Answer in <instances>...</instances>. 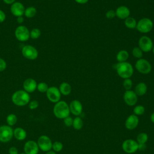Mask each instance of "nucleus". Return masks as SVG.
<instances>
[{
	"label": "nucleus",
	"mask_w": 154,
	"mask_h": 154,
	"mask_svg": "<svg viewBox=\"0 0 154 154\" xmlns=\"http://www.w3.org/2000/svg\"><path fill=\"white\" fill-rule=\"evenodd\" d=\"M117 75L123 79L130 78L134 73V68L132 64L127 61L117 63L114 65Z\"/></svg>",
	"instance_id": "f257e3e1"
},
{
	"label": "nucleus",
	"mask_w": 154,
	"mask_h": 154,
	"mask_svg": "<svg viewBox=\"0 0 154 154\" xmlns=\"http://www.w3.org/2000/svg\"><path fill=\"white\" fill-rule=\"evenodd\" d=\"M53 112L54 116L60 119H64L69 116L70 109L67 102L64 100H60L55 103L53 108Z\"/></svg>",
	"instance_id": "f03ea898"
},
{
	"label": "nucleus",
	"mask_w": 154,
	"mask_h": 154,
	"mask_svg": "<svg viewBox=\"0 0 154 154\" xmlns=\"http://www.w3.org/2000/svg\"><path fill=\"white\" fill-rule=\"evenodd\" d=\"M12 102L19 106H25L29 103L30 96L24 90H19L15 91L11 96Z\"/></svg>",
	"instance_id": "7ed1b4c3"
},
{
	"label": "nucleus",
	"mask_w": 154,
	"mask_h": 154,
	"mask_svg": "<svg viewBox=\"0 0 154 154\" xmlns=\"http://www.w3.org/2000/svg\"><path fill=\"white\" fill-rule=\"evenodd\" d=\"M153 23L151 19L147 17L141 19L137 22L136 29L141 33H148L152 31Z\"/></svg>",
	"instance_id": "20e7f679"
},
{
	"label": "nucleus",
	"mask_w": 154,
	"mask_h": 154,
	"mask_svg": "<svg viewBox=\"0 0 154 154\" xmlns=\"http://www.w3.org/2000/svg\"><path fill=\"white\" fill-rule=\"evenodd\" d=\"M13 137V129L8 125H2L0 126V141L7 143Z\"/></svg>",
	"instance_id": "39448f33"
},
{
	"label": "nucleus",
	"mask_w": 154,
	"mask_h": 154,
	"mask_svg": "<svg viewBox=\"0 0 154 154\" xmlns=\"http://www.w3.org/2000/svg\"><path fill=\"white\" fill-rule=\"evenodd\" d=\"M135 67L137 71L142 74H148L152 70V66L149 61L143 58L136 61Z\"/></svg>",
	"instance_id": "423d86ee"
},
{
	"label": "nucleus",
	"mask_w": 154,
	"mask_h": 154,
	"mask_svg": "<svg viewBox=\"0 0 154 154\" xmlns=\"http://www.w3.org/2000/svg\"><path fill=\"white\" fill-rule=\"evenodd\" d=\"M37 143L39 149H40L42 151L48 152L52 149L53 143L48 136L43 135L38 137Z\"/></svg>",
	"instance_id": "0eeeda50"
},
{
	"label": "nucleus",
	"mask_w": 154,
	"mask_h": 154,
	"mask_svg": "<svg viewBox=\"0 0 154 154\" xmlns=\"http://www.w3.org/2000/svg\"><path fill=\"white\" fill-rule=\"evenodd\" d=\"M122 147L123 150L129 154L134 153L138 150V143L136 140L132 139L125 140L122 144Z\"/></svg>",
	"instance_id": "6e6552de"
},
{
	"label": "nucleus",
	"mask_w": 154,
	"mask_h": 154,
	"mask_svg": "<svg viewBox=\"0 0 154 154\" xmlns=\"http://www.w3.org/2000/svg\"><path fill=\"white\" fill-rule=\"evenodd\" d=\"M14 35L17 40L20 42L27 41L29 38V31L28 28L24 25L17 26L14 31Z\"/></svg>",
	"instance_id": "1a4fd4ad"
},
{
	"label": "nucleus",
	"mask_w": 154,
	"mask_h": 154,
	"mask_svg": "<svg viewBox=\"0 0 154 154\" xmlns=\"http://www.w3.org/2000/svg\"><path fill=\"white\" fill-rule=\"evenodd\" d=\"M22 55L26 59L30 60H35L38 55V52L35 48L32 45H25L22 49Z\"/></svg>",
	"instance_id": "9d476101"
},
{
	"label": "nucleus",
	"mask_w": 154,
	"mask_h": 154,
	"mask_svg": "<svg viewBox=\"0 0 154 154\" xmlns=\"http://www.w3.org/2000/svg\"><path fill=\"white\" fill-rule=\"evenodd\" d=\"M138 47L144 52H149L153 46L152 39L146 35L141 37L138 40Z\"/></svg>",
	"instance_id": "9b49d317"
},
{
	"label": "nucleus",
	"mask_w": 154,
	"mask_h": 154,
	"mask_svg": "<svg viewBox=\"0 0 154 154\" xmlns=\"http://www.w3.org/2000/svg\"><path fill=\"white\" fill-rule=\"evenodd\" d=\"M46 94L48 100L52 103H55L60 100L61 94L58 88L55 86L49 87L47 91L46 92Z\"/></svg>",
	"instance_id": "f8f14e48"
},
{
	"label": "nucleus",
	"mask_w": 154,
	"mask_h": 154,
	"mask_svg": "<svg viewBox=\"0 0 154 154\" xmlns=\"http://www.w3.org/2000/svg\"><path fill=\"white\" fill-rule=\"evenodd\" d=\"M123 99L126 105L132 106L136 105L138 100V96L131 90H126L123 95Z\"/></svg>",
	"instance_id": "ddd939ff"
},
{
	"label": "nucleus",
	"mask_w": 154,
	"mask_h": 154,
	"mask_svg": "<svg viewBox=\"0 0 154 154\" xmlns=\"http://www.w3.org/2000/svg\"><path fill=\"white\" fill-rule=\"evenodd\" d=\"M23 150L26 154H38L39 148L37 142L33 140H29L25 143Z\"/></svg>",
	"instance_id": "4468645a"
},
{
	"label": "nucleus",
	"mask_w": 154,
	"mask_h": 154,
	"mask_svg": "<svg viewBox=\"0 0 154 154\" xmlns=\"http://www.w3.org/2000/svg\"><path fill=\"white\" fill-rule=\"evenodd\" d=\"M139 123V119L135 114H131L125 120V126L128 130H133L135 129Z\"/></svg>",
	"instance_id": "2eb2a0df"
},
{
	"label": "nucleus",
	"mask_w": 154,
	"mask_h": 154,
	"mask_svg": "<svg viewBox=\"0 0 154 154\" xmlns=\"http://www.w3.org/2000/svg\"><path fill=\"white\" fill-rule=\"evenodd\" d=\"M69 106L70 112L74 116H78L82 112V109H83L82 105L81 102L78 100H73L72 101H71Z\"/></svg>",
	"instance_id": "dca6fc26"
},
{
	"label": "nucleus",
	"mask_w": 154,
	"mask_h": 154,
	"mask_svg": "<svg viewBox=\"0 0 154 154\" xmlns=\"http://www.w3.org/2000/svg\"><path fill=\"white\" fill-rule=\"evenodd\" d=\"M25 10L24 5L20 2H15L11 5L10 11L14 16H22L24 14Z\"/></svg>",
	"instance_id": "f3484780"
},
{
	"label": "nucleus",
	"mask_w": 154,
	"mask_h": 154,
	"mask_svg": "<svg viewBox=\"0 0 154 154\" xmlns=\"http://www.w3.org/2000/svg\"><path fill=\"white\" fill-rule=\"evenodd\" d=\"M37 84L32 78L26 79L23 83V90L27 93H32L37 89Z\"/></svg>",
	"instance_id": "a211bd4d"
},
{
	"label": "nucleus",
	"mask_w": 154,
	"mask_h": 154,
	"mask_svg": "<svg viewBox=\"0 0 154 154\" xmlns=\"http://www.w3.org/2000/svg\"><path fill=\"white\" fill-rule=\"evenodd\" d=\"M116 16L120 19H126L127 17H129L131 11L128 7L125 5L119 6L116 10Z\"/></svg>",
	"instance_id": "6ab92c4d"
},
{
	"label": "nucleus",
	"mask_w": 154,
	"mask_h": 154,
	"mask_svg": "<svg viewBox=\"0 0 154 154\" xmlns=\"http://www.w3.org/2000/svg\"><path fill=\"white\" fill-rule=\"evenodd\" d=\"M13 137L19 141H23L26 137V132L22 128L17 127L13 130Z\"/></svg>",
	"instance_id": "aec40b11"
},
{
	"label": "nucleus",
	"mask_w": 154,
	"mask_h": 154,
	"mask_svg": "<svg viewBox=\"0 0 154 154\" xmlns=\"http://www.w3.org/2000/svg\"><path fill=\"white\" fill-rule=\"evenodd\" d=\"M147 91V85L143 82H139L135 87L134 92L138 96H141L144 95Z\"/></svg>",
	"instance_id": "412c9836"
},
{
	"label": "nucleus",
	"mask_w": 154,
	"mask_h": 154,
	"mask_svg": "<svg viewBox=\"0 0 154 154\" xmlns=\"http://www.w3.org/2000/svg\"><path fill=\"white\" fill-rule=\"evenodd\" d=\"M58 89L61 94L64 96H67L71 93L72 87L68 82H63L60 85Z\"/></svg>",
	"instance_id": "4be33fe9"
},
{
	"label": "nucleus",
	"mask_w": 154,
	"mask_h": 154,
	"mask_svg": "<svg viewBox=\"0 0 154 154\" xmlns=\"http://www.w3.org/2000/svg\"><path fill=\"white\" fill-rule=\"evenodd\" d=\"M129 58V53L126 50H120L116 55V60L119 63L126 61Z\"/></svg>",
	"instance_id": "5701e85b"
},
{
	"label": "nucleus",
	"mask_w": 154,
	"mask_h": 154,
	"mask_svg": "<svg viewBox=\"0 0 154 154\" xmlns=\"http://www.w3.org/2000/svg\"><path fill=\"white\" fill-rule=\"evenodd\" d=\"M137 22L135 18L132 17H128L125 19V25L129 29H135L137 26Z\"/></svg>",
	"instance_id": "b1692460"
},
{
	"label": "nucleus",
	"mask_w": 154,
	"mask_h": 154,
	"mask_svg": "<svg viewBox=\"0 0 154 154\" xmlns=\"http://www.w3.org/2000/svg\"><path fill=\"white\" fill-rule=\"evenodd\" d=\"M84 125V122L82 119L78 116H76L73 120L72 126L75 130H80L82 129Z\"/></svg>",
	"instance_id": "393cba45"
},
{
	"label": "nucleus",
	"mask_w": 154,
	"mask_h": 154,
	"mask_svg": "<svg viewBox=\"0 0 154 154\" xmlns=\"http://www.w3.org/2000/svg\"><path fill=\"white\" fill-rule=\"evenodd\" d=\"M37 13V10L34 7L30 6L25 8V12H24V15L25 17L28 18H32L34 17Z\"/></svg>",
	"instance_id": "a878e982"
},
{
	"label": "nucleus",
	"mask_w": 154,
	"mask_h": 154,
	"mask_svg": "<svg viewBox=\"0 0 154 154\" xmlns=\"http://www.w3.org/2000/svg\"><path fill=\"white\" fill-rule=\"evenodd\" d=\"M17 120V116L14 114H10L7 116L6 122L8 126H13L14 125Z\"/></svg>",
	"instance_id": "bb28decb"
},
{
	"label": "nucleus",
	"mask_w": 154,
	"mask_h": 154,
	"mask_svg": "<svg viewBox=\"0 0 154 154\" xmlns=\"http://www.w3.org/2000/svg\"><path fill=\"white\" fill-rule=\"evenodd\" d=\"M136 141L138 144H146L148 141V135L145 132H141L137 135Z\"/></svg>",
	"instance_id": "cd10ccee"
},
{
	"label": "nucleus",
	"mask_w": 154,
	"mask_h": 154,
	"mask_svg": "<svg viewBox=\"0 0 154 154\" xmlns=\"http://www.w3.org/2000/svg\"><path fill=\"white\" fill-rule=\"evenodd\" d=\"M144 111H145V108L141 105H137L134 108V114L137 116L143 115L144 113Z\"/></svg>",
	"instance_id": "c85d7f7f"
},
{
	"label": "nucleus",
	"mask_w": 154,
	"mask_h": 154,
	"mask_svg": "<svg viewBox=\"0 0 154 154\" xmlns=\"http://www.w3.org/2000/svg\"><path fill=\"white\" fill-rule=\"evenodd\" d=\"M143 51L139 47H135L132 49V55L138 59H140L143 57Z\"/></svg>",
	"instance_id": "c756f323"
},
{
	"label": "nucleus",
	"mask_w": 154,
	"mask_h": 154,
	"mask_svg": "<svg viewBox=\"0 0 154 154\" xmlns=\"http://www.w3.org/2000/svg\"><path fill=\"white\" fill-rule=\"evenodd\" d=\"M41 35V31L38 28H33L29 31V36L32 39L38 38Z\"/></svg>",
	"instance_id": "7c9ffc66"
},
{
	"label": "nucleus",
	"mask_w": 154,
	"mask_h": 154,
	"mask_svg": "<svg viewBox=\"0 0 154 154\" xmlns=\"http://www.w3.org/2000/svg\"><path fill=\"white\" fill-rule=\"evenodd\" d=\"M63 148V144L60 141H55L52 143V149L55 152H59L62 150Z\"/></svg>",
	"instance_id": "2f4dec72"
},
{
	"label": "nucleus",
	"mask_w": 154,
	"mask_h": 154,
	"mask_svg": "<svg viewBox=\"0 0 154 154\" xmlns=\"http://www.w3.org/2000/svg\"><path fill=\"white\" fill-rule=\"evenodd\" d=\"M48 88H49V87H48V84L44 82H41L38 83L37 86V89L40 93H46L47 91Z\"/></svg>",
	"instance_id": "473e14b6"
},
{
	"label": "nucleus",
	"mask_w": 154,
	"mask_h": 154,
	"mask_svg": "<svg viewBox=\"0 0 154 154\" xmlns=\"http://www.w3.org/2000/svg\"><path fill=\"white\" fill-rule=\"evenodd\" d=\"M123 86L126 90H130L132 87V81L130 78L124 79Z\"/></svg>",
	"instance_id": "72a5a7b5"
},
{
	"label": "nucleus",
	"mask_w": 154,
	"mask_h": 154,
	"mask_svg": "<svg viewBox=\"0 0 154 154\" xmlns=\"http://www.w3.org/2000/svg\"><path fill=\"white\" fill-rule=\"evenodd\" d=\"M63 120H64V125H65L66 126H67V127L72 126L73 119L71 117L68 116V117L64 118Z\"/></svg>",
	"instance_id": "f704fd0d"
},
{
	"label": "nucleus",
	"mask_w": 154,
	"mask_h": 154,
	"mask_svg": "<svg viewBox=\"0 0 154 154\" xmlns=\"http://www.w3.org/2000/svg\"><path fill=\"white\" fill-rule=\"evenodd\" d=\"M105 16L107 19H113L114 17H115L116 16V11L113 10H109L106 12Z\"/></svg>",
	"instance_id": "c9c22d12"
},
{
	"label": "nucleus",
	"mask_w": 154,
	"mask_h": 154,
	"mask_svg": "<svg viewBox=\"0 0 154 154\" xmlns=\"http://www.w3.org/2000/svg\"><path fill=\"white\" fill-rule=\"evenodd\" d=\"M38 106V102L36 100L30 101L28 103V107L31 109H35Z\"/></svg>",
	"instance_id": "e433bc0d"
},
{
	"label": "nucleus",
	"mask_w": 154,
	"mask_h": 154,
	"mask_svg": "<svg viewBox=\"0 0 154 154\" xmlns=\"http://www.w3.org/2000/svg\"><path fill=\"white\" fill-rule=\"evenodd\" d=\"M6 67H7V63L5 61L4 59L0 58V72L5 70Z\"/></svg>",
	"instance_id": "4c0bfd02"
},
{
	"label": "nucleus",
	"mask_w": 154,
	"mask_h": 154,
	"mask_svg": "<svg viewBox=\"0 0 154 154\" xmlns=\"http://www.w3.org/2000/svg\"><path fill=\"white\" fill-rule=\"evenodd\" d=\"M9 154H19L17 149L16 147H11L8 149Z\"/></svg>",
	"instance_id": "58836bf2"
},
{
	"label": "nucleus",
	"mask_w": 154,
	"mask_h": 154,
	"mask_svg": "<svg viewBox=\"0 0 154 154\" xmlns=\"http://www.w3.org/2000/svg\"><path fill=\"white\" fill-rule=\"evenodd\" d=\"M5 18L6 16L5 13L2 10H0V23H2L5 20Z\"/></svg>",
	"instance_id": "ea45409f"
},
{
	"label": "nucleus",
	"mask_w": 154,
	"mask_h": 154,
	"mask_svg": "<svg viewBox=\"0 0 154 154\" xmlns=\"http://www.w3.org/2000/svg\"><path fill=\"white\" fill-rule=\"evenodd\" d=\"M3 2L6 4H8V5H11L13 4L14 2H16V0H2Z\"/></svg>",
	"instance_id": "a19ab883"
},
{
	"label": "nucleus",
	"mask_w": 154,
	"mask_h": 154,
	"mask_svg": "<svg viewBox=\"0 0 154 154\" xmlns=\"http://www.w3.org/2000/svg\"><path fill=\"white\" fill-rule=\"evenodd\" d=\"M146 147V144H138V150H144Z\"/></svg>",
	"instance_id": "79ce46f5"
},
{
	"label": "nucleus",
	"mask_w": 154,
	"mask_h": 154,
	"mask_svg": "<svg viewBox=\"0 0 154 154\" xmlns=\"http://www.w3.org/2000/svg\"><path fill=\"white\" fill-rule=\"evenodd\" d=\"M76 2H77L78 4H86L87 2H88V1L89 0H74Z\"/></svg>",
	"instance_id": "37998d69"
},
{
	"label": "nucleus",
	"mask_w": 154,
	"mask_h": 154,
	"mask_svg": "<svg viewBox=\"0 0 154 154\" xmlns=\"http://www.w3.org/2000/svg\"><path fill=\"white\" fill-rule=\"evenodd\" d=\"M17 22L19 23H22L23 22V17L22 16L17 17Z\"/></svg>",
	"instance_id": "c03bdc74"
},
{
	"label": "nucleus",
	"mask_w": 154,
	"mask_h": 154,
	"mask_svg": "<svg viewBox=\"0 0 154 154\" xmlns=\"http://www.w3.org/2000/svg\"><path fill=\"white\" fill-rule=\"evenodd\" d=\"M150 121L154 123V112L153 113H152V114L150 115Z\"/></svg>",
	"instance_id": "a18cd8bd"
},
{
	"label": "nucleus",
	"mask_w": 154,
	"mask_h": 154,
	"mask_svg": "<svg viewBox=\"0 0 154 154\" xmlns=\"http://www.w3.org/2000/svg\"><path fill=\"white\" fill-rule=\"evenodd\" d=\"M46 154H56V153H55V152H54V150H49V151H48V152H46Z\"/></svg>",
	"instance_id": "49530a36"
},
{
	"label": "nucleus",
	"mask_w": 154,
	"mask_h": 154,
	"mask_svg": "<svg viewBox=\"0 0 154 154\" xmlns=\"http://www.w3.org/2000/svg\"><path fill=\"white\" fill-rule=\"evenodd\" d=\"M152 52H153V54H154V46H153V48H152Z\"/></svg>",
	"instance_id": "de8ad7c7"
},
{
	"label": "nucleus",
	"mask_w": 154,
	"mask_h": 154,
	"mask_svg": "<svg viewBox=\"0 0 154 154\" xmlns=\"http://www.w3.org/2000/svg\"><path fill=\"white\" fill-rule=\"evenodd\" d=\"M19 154H26V153H24V152H23V153H19Z\"/></svg>",
	"instance_id": "09e8293b"
}]
</instances>
